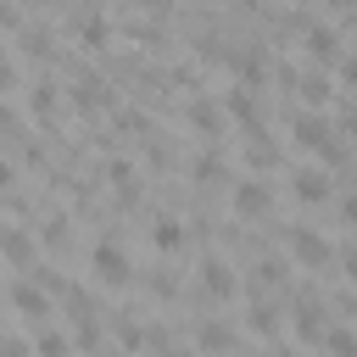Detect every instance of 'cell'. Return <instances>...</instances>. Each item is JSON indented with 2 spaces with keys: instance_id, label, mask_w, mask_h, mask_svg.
I'll use <instances>...</instances> for the list:
<instances>
[{
  "instance_id": "obj_36",
  "label": "cell",
  "mask_w": 357,
  "mask_h": 357,
  "mask_svg": "<svg viewBox=\"0 0 357 357\" xmlns=\"http://www.w3.org/2000/svg\"><path fill=\"white\" fill-rule=\"evenodd\" d=\"M340 134H346V139H351V145H357V100H351V106H346V112H340Z\"/></svg>"
},
{
  "instance_id": "obj_5",
  "label": "cell",
  "mask_w": 357,
  "mask_h": 357,
  "mask_svg": "<svg viewBox=\"0 0 357 357\" xmlns=\"http://www.w3.org/2000/svg\"><path fill=\"white\" fill-rule=\"evenodd\" d=\"M284 245H290V257L301 262V268H329L335 262V245H329V234H318V229H307V223H290L284 229Z\"/></svg>"
},
{
  "instance_id": "obj_31",
  "label": "cell",
  "mask_w": 357,
  "mask_h": 357,
  "mask_svg": "<svg viewBox=\"0 0 357 357\" xmlns=\"http://www.w3.org/2000/svg\"><path fill=\"white\" fill-rule=\"evenodd\" d=\"M335 67H340V84H346V89L357 95V50H346V56H340Z\"/></svg>"
},
{
  "instance_id": "obj_16",
  "label": "cell",
  "mask_w": 357,
  "mask_h": 357,
  "mask_svg": "<svg viewBox=\"0 0 357 357\" xmlns=\"http://www.w3.org/2000/svg\"><path fill=\"white\" fill-rule=\"evenodd\" d=\"M296 95L307 100V112H318V106H329L335 84H329V73H324V67H307V73H296Z\"/></svg>"
},
{
  "instance_id": "obj_12",
  "label": "cell",
  "mask_w": 357,
  "mask_h": 357,
  "mask_svg": "<svg viewBox=\"0 0 357 357\" xmlns=\"http://www.w3.org/2000/svg\"><path fill=\"white\" fill-rule=\"evenodd\" d=\"M290 195H296V201H312V206H318V201H329V195H335V178H329V167H312V162H301V167L290 173Z\"/></svg>"
},
{
  "instance_id": "obj_18",
  "label": "cell",
  "mask_w": 357,
  "mask_h": 357,
  "mask_svg": "<svg viewBox=\"0 0 357 357\" xmlns=\"http://www.w3.org/2000/svg\"><path fill=\"white\" fill-rule=\"evenodd\" d=\"M112 329H117V351H123V357H139V351H145V340H151V329H145L139 318H128V307H117Z\"/></svg>"
},
{
  "instance_id": "obj_41",
  "label": "cell",
  "mask_w": 357,
  "mask_h": 357,
  "mask_svg": "<svg viewBox=\"0 0 357 357\" xmlns=\"http://www.w3.org/2000/svg\"><path fill=\"white\" fill-rule=\"evenodd\" d=\"M351 17H357V11H351Z\"/></svg>"
},
{
  "instance_id": "obj_7",
  "label": "cell",
  "mask_w": 357,
  "mask_h": 357,
  "mask_svg": "<svg viewBox=\"0 0 357 357\" xmlns=\"http://www.w3.org/2000/svg\"><path fill=\"white\" fill-rule=\"evenodd\" d=\"M0 262L17 273H33L39 262V240L28 234V223H0Z\"/></svg>"
},
{
  "instance_id": "obj_10",
  "label": "cell",
  "mask_w": 357,
  "mask_h": 357,
  "mask_svg": "<svg viewBox=\"0 0 357 357\" xmlns=\"http://www.w3.org/2000/svg\"><path fill=\"white\" fill-rule=\"evenodd\" d=\"M218 106H223V117H234L245 134H262V106H257V89H240V84H229Z\"/></svg>"
},
{
  "instance_id": "obj_4",
  "label": "cell",
  "mask_w": 357,
  "mask_h": 357,
  "mask_svg": "<svg viewBox=\"0 0 357 357\" xmlns=\"http://www.w3.org/2000/svg\"><path fill=\"white\" fill-rule=\"evenodd\" d=\"M229 206H234V218L240 223H257V218H268L273 212V190H268V178H234L229 184Z\"/></svg>"
},
{
  "instance_id": "obj_34",
  "label": "cell",
  "mask_w": 357,
  "mask_h": 357,
  "mask_svg": "<svg viewBox=\"0 0 357 357\" xmlns=\"http://www.w3.org/2000/svg\"><path fill=\"white\" fill-rule=\"evenodd\" d=\"M335 307H340V312H346V329H357V290H346V296H340V301H335Z\"/></svg>"
},
{
  "instance_id": "obj_24",
  "label": "cell",
  "mask_w": 357,
  "mask_h": 357,
  "mask_svg": "<svg viewBox=\"0 0 357 357\" xmlns=\"http://www.w3.org/2000/svg\"><path fill=\"white\" fill-rule=\"evenodd\" d=\"M245 329H251V335H273V329H279L273 301H251V307H245Z\"/></svg>"
},
{
  "instance_id": "obj_37",
  "label": "cell",
  "mask_w": 357,
  "mask_h": 357,
  "mask_svg": "<svg viewBox=\"0 0 357 357\" xmlns=\"http://www.w3.org/2000/svg\"><path fill=\"white\" fill-rule=\"evenodd\" d=\"M340 223H346V229H357V195H346V201H340Z\"/></svg>"
},
{
  "instance_id": "obj_21",
  "label": "cell",
  "mask_w": 357,
  "mask_h": 357,
  "mask_svg": "<svg viewBox=\"0 0 357 357\" xmlns=\"http://www.w3.org/2000/svg\"><path fill=\"white\" fill-rule=\"evenodd\" d=\"M190 173H195V184H223V173H229V162H223V151H195L190 156Z\"/></svg>"
},
{
  "instance_id": "obj_40",
  "label": "cell",
  "mask_w": 357,
  "mask_h": 357,
  "mask_svg": "<svg viewBox=\"0 0 357 357\" xmlns=\"http://www.w3.org/2000/svg\"><path fill=\"white\" fill-rule=\"evenodd\" d=\"M95 357H123V351H117V346H100V351H95Z\"/></svg>"
},
{
  "instance_id": "obj_1",
  "label": "cell",
  "mask_w": 357,
  "mask_h": 357,
  "mask_svg": "<svg viewBox=\"0 0 357 357\" xmlns=\"http://www.w3.org/2000/svg\"><path fill=\"white\" fill-rule=\"evenodd\" d=\"M290 139H296L301 151H318L324 167H340V162H346V139L335 134V123H329L324 112H296V117H290Z\"/></svg>"
},
{
  "instance_id": "obj_26",
  "label": "cell",
  "mask_w": 357,
  "mask_h": 357,
  "mask_svg": "<svg viewBox=\"0 0 357 357\" xmlns=\"http://www.w3.org/2000/svg\"><path fill=\"white\" fill-rule=\"evenodd\" d=\"M324 351H329V357H357V329H346V324L329 329V335H324Z\"/></svg>"
},
{
  "instance_id": "obj_32",
  "label": "cell",
  "mask_w": 357,
  "mask_h": 357,
  "mask_svg": "<svg viewBox=\"0 0 357 357\" xmlns=\"http://www.w3.org/2000/svg\"><path fill=\"white\" fill-rule=\"evenodd\" d=\"M335 262H340V273L357 284V245H340V251H335Z\"/></svg>"
},
{
  "instance_id": "obj_30",
  "label": "cell",
  "mask_w": 357,
  "mask_h": 357,
  "mask_svg": "<svg viewBox=\"0 0 357 357\" xmlns=\"http://www.w3.org/2000/svg\"><path fill=\"white\" fill-rule=\"evenodd\" d=\"M6 89H17V56L11 50H0V95Z\"/></svg>"
},
{
  "instance_id": "obj_8",
  "label": "cell",
  "mask_w": 357,
  "mask_h": 357,
  "mask_svg": "<svg viewBox=\"0 0 357 357\" xmlns=\"http://www.w3.org/2000/svg\"><path fill=\"white\" fill-rule=\"evenodd\" d=\"M67 100L78 106V112H106L112 106V84H106V73H95V67H78L73 73V89H67Z\"/></svg>"
},
{
  "instance_id": "obj_33",
  "label": "cell",
  "mask_w": 357,
  "mask_h": 357,
  "mask_svg": "<svg viewBox=\"0 0 357 357\" xmlns=\"http://www.w3.org/2000/svg\"><path fill=\"white\" fill-rule=\"evenodd\" d=\"M11 184H17V162L0 156V195H11Z\"/></svg>"
},
{
  "instance_id": "obj_6",
  "label": "cell",
  "mask_w": 357,
  "mask_h": 357,
  "mask_svg": "<svg viewBox=\"0 0 357 357\" xmlns=\"http://www.w3.org/2000/svg\"><path fill=\"white\" fill-rule=\"evenodd\" d=\"M195 284H201L206 301H234V296H240V279H234L229 257H218V251H206V257L195 262Z\"/></svg>"
},
{
  "instance_id": "obj_17",
  "label": "cell",
  "mask_w": 357,
  "mask_h": 357,
  "mask_svg": "<svg viewBox=\"0 0 357 357\" xmlns=\"http://www.w3.org/2000/svg\"><path fill=\"white\" fill-rule=\"evenodd\" d=\"M6 301H11V307H17L22 318H45V312H50V296H45V290H39L33 279H17V284L6 290Z\"/></svg>"
},
{
  "instance_id": "obj_13",
  "label": "cell",
  "mask_w": 357,
  "mask_h": 357,
  "mask_svg": "<svg viewBox=\"0 0 357 357\" xmlns=\"http://www.w3.org/2000/svg\"><path fill=\"white\" fill-rule=\"evenodd\" d=\"M324 335H329L324 301H318L312 290H301V296H296V340H312V346H324Z\"/></svg>"
},
{
  "instance_id": "obj_14",
  "label": "cell",
  "mask_w": 357,
  "mask_h": 357,
  "mask_svg": "<svg viewBox=\"0 0 357 357\" xmlns=\"http://www.w3.org/2000/svg\"><path fill=\"white\" fill-rule=\"evenodd\" d=\"M67 22H73V33H78L84 50H106L112 45V17L106 11H67Z\"/></svg>"
},
{
  "instance_id": "obj_9",
  "label": "cell",
  "mask_w": 357,
  "mask_h": 357,
  "mask_svg": "<svg viewBox=\"0 0 357 357\" xmlns=\"http://www.w3.org/2000/svg\"><path fill=\"white\" fill-rule=\"evenodd\" d=\"M184 123H190V128H195L201 139H218L229 117H223V106H218V95H206V89H201V95H190V100H184Z\"/></svg>"
},
{
  "instance_id": "obj_27",
  "label": "cell",
  "mask_w": 357,
  "mask_h": 357,
  "mask_svg": "<svg viewBox=\"0 0 357 357\" xmlns=\"http://www.w3.org/2000/svg\"><path fill=\"white\" fill-rule=\"evenodd\" d=\"M145 290H151L156 301H173V296H178V279H173L167 268H151V273H145Z\"/></svg>"
},
{
  "instance_id": "obj_23",
  "label": "cell",
  "mask_w": 357,
  "mask_h": 357,
  "mask_svg": "<svg viewBox=\"0 0 357 357\" xmlns=\"http://www.w3.org/2000/svg\"><path fill=\"white\" fill-rule=\"evenodd\" d=\"M28 351H33V357H67V351H73V340H67L61 329H45V324H39V329H33V340H28Z\"/></svg>"
},
{
  "instance_id": "obj_20",
  "label": "cell",
  "mask_w": 357,
  "mask_h": 357,
  "mask_svg": "<svg viewBox=\"0 0 357 357\" xmlns=\"http://www.w3.org/2000/svg\"><path fill=\"white\" fill-rule=\"evenodd\" d=\"M273 162H279V145L262 139V134H245V167H251V178H262Z\"/></svg>"
},
{
  "instance_id": "obj_19",
  "label": "cell",
  "mask_w": 357,
  "mask_h": 357,
  "mask_svg": "<svg viewBox=\"0 0 357 357\" xmlns=\"http://www.w3.org/2000/svg\"><path fill=\"white\" fill-rule=\"evenodd\" d=\"M56 106H61V84H56L50 73H39V78L28 84V112H33V117H56Z\"/></svg>"
},
{
  "instance_id": "obj_11",
  "label": "cell",
  "mask_w": 357,
  "mask_h": 357,
  "mask_svg": "<svg viewBox=\"0 0 357 357\" xmlns=\"http://www.w3.org/2000/svg\"><path fill=\"white\" fill-rule=\"evenodd\" d=\"M106 184L117 190V206H134V201H139V162L112 151V156H106Z\"/></svg>"
},
{
  "instance_id": "obj_22",
  "label": "cell",
  "mask_w": 357,
  "mask_h": 357,
  "mask_svg": "<svg viewBox=\"0 0 357 357\" xmlns=\"http://www.w3.org/2000/svg\"><path fill=\"white\" fill-rule=\"evenodd\" d=\"M195 346H201L206 357L229 351V324H218V318H195Z\"/></svg>"
},
{
  "instance_id": "obj_2",
  "label": "cell",
  "mask_w": 357,
  "mask_h": 357,
  "mask_svg": "<svg viewBox=\"0 0 357 357\" xmlns=\"http://www.w3.org/2000/svg\"><path fill=\"white\" fill-rule=\"evenodd\" d=\"M89 268H95V279H100L106 290H128V284H134V257L123 251L117 234H100V240L89 245Z\"/></svg>"
},
{
  "instance_id": "obj_38",
  "label": "cell",
  "mask_w": 357,
  "mask_h": 357,
  "mask_svg": "<svg viewBox=\"0 0 357 357\" xmlns=\"http://www.w3.org/2000/svg\"><path fill=\"white\" fill-rule=\"evenodd\" d=\"M151 357H190V351H178V346H162V351H151Z\"/></svg>"
},
{
  "instance_id": "obj_25",
  "label": "cell",
  "mask_w": 357,
  "mask_h": 357,
  "mask_svg": "<svg viewBox=\"0 0 357 357\" xmlns=\"http://www.w3.org/2000/svg\"><path fill=\"white\" fill-rule=\"evenodd\" d=\"M39 240H45L50 251H67V240H73V229H67V212H50V218H45V229H39Z\"/></svg>"
},
{
  "instance_id": "obj_35",
  "label": "cell",
  "mask_w": 357,
  "mask_h": 357,
  "mask_svg": "<svg viewBox=\"0 0 357 357\" xmlns=\"http://www.w3.org/2000/svg\"><path fill=\"white\" fill-rule=\"evenodd\" d=\"M0 357H28V340H17V335H0Z\"/></svg>"
},
{
  "instance_id": "obj_39",
  "label": "cell",
  "mask_w": 357,
  "mask_h": 357,
  "mask_svg": "<svg viewBox=\"0 0 357 357\" xmlns=\"http://www.w3.org/2000/svg\"><path fill=\"white\" fill-rule=\"evenodd\" d=\"M273 357H301V351H296V346H279V351H273Z\"/></svg>"
},
{
  "instance_id": "obj_28",
  "label": "cell",
  "mask_w": 357,
  "mask_h": 357,
  "mask_svg": "<svg viewBox=\"0 0 357 357\" xmlns=\"http://www.w3.org/2000/svg\"><path fill=\"white\" fill-rule=\"evenodd\" d=\"M257 284L279 290V284H284V257H257Z\"/></svg>"
},
{
  "instance_id": "obj_3",
  "label": "cell",
  "mask_w": 357,
  "mask_h": 357,
  "mask_svg": "<svg viewBox=\"0 0 357 357\" xmlns=\"http://www.w3.org/2000/svg\"><path fill=\"white\" fill-rule=\"evenodd\" d=\"M296 45H301L318 67H329V61H340V56H346V50H340V45H346V39H340V28H335L329 17H318V11L301 22V39H296Z\"/></svg>"
},
{
  "instance_id": "obj_29",
  "label": "cell",
  "mask_w": 357,
  "mask_h": 357,
  "mask_svg": "<svg viewBox=\"0 0 357 357\" xmlns=\"http://www.w3.org/2000/svg\"><path fill=\"white\" fill-rule=\"evenodd\" d=\"M22 22H28V17H22L17 6H6V0H0V33H22Z\"/></svg>"
},
{
  "instance_id": "obj_15",
  "label": "cell",
  "mask_w": 357,
  "mask_h": 357,
  "mask_svg": "<svg viewBox=\"0 0 357 357\" xmlns=\"http://www.w3.org/2000/svg\"><path fill=\"white\" fill-rule=\"evenodd\" d=\"M151 245H156L162 257H178V251L190 245V223H178L173 212H156V218H151Z\"/></svg>"
}]
</instances>
